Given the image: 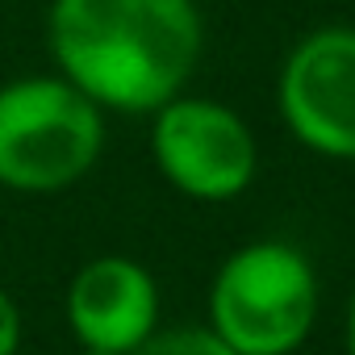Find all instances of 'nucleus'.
<instances>
[{
    "label": "nucleus",
    "mask_w": 355,
    "mask_h": 355,
    "mask_svg": "<svg viewBox=\"0 0 355 355\" xmlns=\"http://www.w3.org/2000/svg\"><path fill=\"white\" fill-rule=\"evenodd\" d=\"M46 34L63 80L121 113L180 96L201 59L193 0H55Z\"/></svg>",
    "instance_id": "1"
},
{
    "label": "nucleus",
    "mask_w": 355,
    "mask_h": 355,
    "mask_svg": "<svg viewBox=\"0 0 355 355\" xmlns=\"http://www.w3.org/2000/svg\"><path fill=\"white\" fill-rule=\"evenodd\" d=\"M105 142L101 105L71 80H17L0 88V184L59 193L92 171Z\"/></svg>",
    "instance_id": "2"
},
{
    "label": "nucleus",
    "mask_w": 355,
    "mask_h": 355,
    "mask_svg": "<svg viewBox=\"0 0 355 355\" xmlns=\"http://www.w3.org/2000/svg\"><path fill=\"white\" fill-rule=\"evenodd\" d=\"M209 313L239 355H288L305 343L318 313L313 268L284 243H251L222 263Z\"/></svg>",
    "instance_id": "3"
},
{
    "label": "nucleus",
    "mask_w": 355,
    "mask_h": 355,
    "mask_svg": "<svg viewBox=\"0 0 355 355\" xmlns=\"http://www.w3.org/2000/svg\"><path fill=\"white\" fill-rule=\"evenodd\" d=\"M155 163L184 197L226 201L239 197L255 175V138L218 101L171 96L155 109L150 134Z\"/></svg>",
    "instance_id": "4"
},
{
    "label": "nucleus",
    "mask_w": 355,
    "mask_h": 355,
    "mask_svg": "<svg viewBox=\"0 0 355 355\" xmlns=\"http://www.w3.org/2000/svg\"><path fill=\"white\" fill-rule=\"evenodd\" d=\"M280 109L309 150L355 159V30H318L288 55Z\"/></svg>",
    "instance_id": "5"
},
{
    "label": "nucleus",
    "mask_w": 355,
    "mask_h": 355,
    "mask_svg": "<svg viewBox=\"0 0 355 355\" xmlns=\"http://www.w3.org/2000/svg\"><path fill=\"white\" fill-rule=\"evenodd\" d=\"M159 318V293L142 263L105 255L76 272L67 288V322L80 347L138 351Z\"/></svg>",
    "instance_id": "6"
},
{
    "label": "nucleus",
    "mask_w": 355,
    "mask_h": 355,
    "mask_svg": "<svg viewBox=\"0 0 355 355\" xmlns=\"http://www.w3.org/2000/svg\"><path fill=\"white\" fill-rule=\"evenodd\" d=\"M138 355H239L218 330H171L159 338H146Z\"/></svg>",
    "instance_id": "7"
},
{
    "label": "nucleus",
    "mask_w": 355,
    "mask_h": 355,
    "mask_svg": "<svg viewBox=\"0 0 355 355\" xmlns=\"http://www.w3.org/2000/svg\"><path fill=\"white\" fill-rule=\"evenodd\" d=\"M21 347V313H17V301L0 288V355H17Z\"/></svg>",
    "instance_id": "8"
},
{
    "label": "nucleus",
    "mask_w": 355,
    "mask_h": 355,
    "mask_svg": "<svg viewBox=\"0 0 355 355\" xmlns=\"http://www.w3.org/2000/svg\"><path fill=\"white\" fill-rule=\"evenodd\" d=\"M347 351L355 355V297H351V313H347Z\"/></svg>",
    "instance_id": "9"
},
{
    "label": "nucleus",
    "mask_w": 355,
    "mask_h": 355,
    "mask_svg": "<svg viewBox=\"0 0 355 355\" xmlns=\"http://www.w3.org/2000/svg\"><path fill=\"white\" fill-rule=\"evenodd\" d=\"M80 355H138V351H105V347H84Z\"/></svg>",
    "instance_id": "10"
}]
</instances>
